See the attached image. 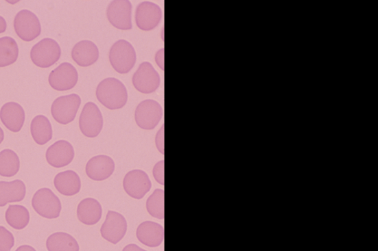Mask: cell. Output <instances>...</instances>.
Wrapping results in <instances>:
<instances>
[{
	"mask_svg": "<svg viewBox=\"0 0 378 251\" xmlns=\"http://www.w3.org/2000/svg\"><path fill=\"white\" fill-rule=\"evenodd\" d=\"M99 57V48L91 41H81L73 48V60L80 66L86 67L93 65L98 61Z\"/></svg>",
	"mask_w": 378,
	"mask_h": 251,
	"instance_id": "obj_19",
	"label": "cell"
},
{
	"mask_svg": "<svg viewBox=\"0 0 378 251\" xmlns=\"http://www.w3.org/2000/svg\"><path fill=\"white\" fill-rule=\"evenodd\" d=\"M132 83L139 92L151 94L158 89L161 77L150 63L143 62L134 74Z\"/></svg>",
	"mask_w": 378,
	"mask_h": 251,
	"instance_id": "obj_9",
	"label": "cell"
},
{
	"mask_svg": "<svg viewBox=\"0 0 378 251\" xmlns=\"http://www.w3.org/2000/svg\"><path fill=\"white\" fill-rule=\"evenodd\" d=\"M0 119L10 131H21L25 120V114L22 105L10 102L5 103L0 110Z\"/></svg>",
	"mask_w": 378,
	"mask_h": 251,
	"instance_id": "obj_17",
	"label": "cell"
},
{
	"mask_svg": "<svg viewBox=\"0 0 378 251\" xmlns=\"http://www.w3.org/2000/svg\"><path fill=\"white\" fill-rule=\"evenodd\" d=\"M16 251H36L33 247L30 246H22L19 247Z\"/></svg>",
	"mask_w": 378,
	"mask_h": 251,
	"instance_id": "obj_35",
	"label": "cell"
},
{
	"mask_svg": "<svg viewBox=\"0 0 378 251\" xmlns=\"http://www.w3.org/2000/svg\"><path fill=\"white\" fill-rule=\"evenodd\" d=\"M48 80L55 90L67 91L76 85L79 75L71 64L64 62L51 72Z\"/></svg>",
	"mask_w": 378,
	"mask_h": 251,
	"instance_id": "obj_14",
	"label": "cell"
},
{
	"mask_svg": "<svg viewBox=\"0 0 378 251\" xmlns=\"http://www.w3.org/2000/svg\"><path fill=\"white\" fill-rule=\"evenodd\" d=\"M61 53L59 44L52 38H46L33 47L31 57L36 66L47 68L60 60Z\"/></svg>",
	"mask_w": 378,
	"mask_h": 251,
	"instance_id": "obj_3",
	"label": "cell"
},
{
	"mask_svg": "<svg viewBox=\"0 0 378 251\" xmlns=\"http://www.w3.org/2000/svg\"><path fill=\"white\" fill-rule=\"evenodd\" d=\"M21 168V161L17 154L9 149L0 152V176L13 177Z\"/></svg>",
	"mask_w": 378,
	"mask_h": 251,
	"instance_id": "obj_26",
	"label": "cell"
},
{
	"mask_svg": "<svg viewBox=\"0 0 378 251\" xmlns=\"http://www.w3.org/2000/svg\"><path fill=\"white\" fill-rule=\"evenodd\" d=\"M5 220L10 226L16 230H22L28 225L30 214L25 207L11 205L6 211Z\"/></svg>",
	"mask_w": 378,
	"mask_h": 251,
	"instance_id": "obj_25",
	"label": "cell"
},
{
	"mask_svg": "<svg viewBox=\"0 0 378 251\" xmlns=\"http://www.w3.org/2000/svg\"><path fill=\"white\" fill-rule=\"evenodd\" d=\"M14 246V237L3 226H0V251H11Z\"/></svg>",
	"mask_w": 378,
	"mask_h": 251,
	"instance_id": "obj_29",
	"label": "cell"
},
{
	"mask_svg": "<svg viewBox=\"0 0 378 251\" xmlns=\"http://www.w3.org/2000/svg\"><path fill=\"white\" fill-rule=\"evenodd\" d=\"M46 246L48 251H80L75 239L64 233H57L48 237Z\"/></svg>",
	"mask_w": 378,
	"mask_h": 251,
	"instance_id": "obj_24",
	"label": "cell"
},
{
	"mask_svg": "<svg viewBox=\"0 0 378 251\" xmlns=\"http://www.w3.org/2000/svg\"><path fill=\"white\" fill-rule=\"evenodd\" d=\"M96 96L110 110L123 108L128 101V93L125 85L115 78L103 80L97 86Z\"/></svg>",
	"mask_w": 378,
	"mask_h": 251,
	"instance_id": "obj_1",
	"label": "cell"
},
{
	"mask_svg": "<svg viewBox=\"0 0 378 251\" xmlns=\"http://www.w3.org/2000/svg\"><path fill=\"white\" fill-rule=\"evenodd\" d=\"M32 206L37 214L47 219L59 217L62 211L61 201L50 189L38 190L32 199Z\"/></svg>",
	"mask_w": 378,
	"mask_h": 251,
	"instance_id": "obj_4",
	"label": "cell"
},
{
	"mask_svg": "<svg viewBox=\"0 0 378 251\" xmlns=\"http://www.w3.org/2000/svg\"><path fill=\"white\" fill-rule=\"evenodd\" d=\"M14 29L21 40L31 42L41 34V24L37 16L28 10H22L15 16Z\"/></svg>",
	"mask_w": 378,
	"mask_h": 251,
	"instance_id": "obj_8",
	"label": "cell"
},
{
	"mask_svg": "<svg viewBox=\"0 0 378 251\" xmlns=\"http://www.w3.org/2000/svg\"><path fill=\"white\" fill-rule=\"evenodd\" d=\"M162 18L161 7L150 1L140 3L135 12V22L141 30L150 31L156 27Z\"/></svg>",
	"mask_w": 378,
	"mask_h": 251,
	"instance_id": "obj_13",
	"label": "cell"
},
{
	"mask_svg": "<svg viewBox=\"0 0 378 251\" xmlns=\"http://www.w3.org/2000/svg\"><path fill=\"white\" fill-rule=\"evenodd\" d=\"M155 62H156L160 68L164 71V48H162L155 54Z\"/></svg>",
	"mask_w": 378,
	"mask_h": 251,
	"instance_id": "obj_32",
	"label": "cell"
},
{
	"mask_svg": "<svg viewBox=\"0 0 378 251\" xmlns=\"http://www.w3.org/2000/svg\"><path fill=\"white\" fill-rule=\"evenodd\" d=\"M25 195L26 187L23 181H0V207L11 202H21L24 200Z\"/></svg>",
	"mask_w": 378,
	"mask_h": 251,
	"instance_id": "obj_21",
	"label": "cell"
},
{
	"mask_svg": "<svg viewBox=\"0 0 378 251\" xmlns=\"http://www.w3.org/2000/svg\"><path fill=\"white\" fill-rule=\"evenodd\" d=\"M137 235L142 244L150 248H156L163 242L164 228L154 222L146 221L139 226Z\"/></svg>",
	"mask_w": 378,
	"mask_h": 251,
	"instance_id": "obj_18",
	"label": "cell"
},
{
	"mask_svg": "<svg viewBox=\"0 0 378 251\" xmlns=\"http://www.w3.org/2000/svg\"><path fill=\"white\" fill-rule=\"evenodd\" d=\"M163 117L161 104L154 100L139 103L134 113L135 122L144 130H152L157 127Z\"/></svg>",
	"mask_w": 378,
	"mask_h": 251,
	"instance_id": "obj_7",
	"label": "cell"
},
{
	"mask_svg": "<svg viewBox=\"0 0 378 251\" xmlns=\"http://www.w3.org/2000/svg\"><path fill=\"white\" fill-rule=\"evenodd\" d=\"M3 140H4V131L1 129V127H0V144L3 142Z\"/></svg>",
	"mask_w": 378,
	"mask_h": 251,
	"instance_id": "obj_36",
	"label": "cell"
},
{
	"mask_svg": "<svg viewBox=\"0 0 378 251\" xmlns=\"http://www.w3.org/2000/svg\"><path fill=\"white\" fill-rule=\"evenodd\" d=\"M31 132L34 140L43 146L53 137L51 123L45 116L38 115L32 122Z\"/></svg>",
	"mask_w": 378,
	"mask_h": 251,
	"instance_id": "obj_23",
	"label": "cell"
},
{
	"mask_svg": "<svg viewBox=\"0 0 378 251\" xmlns=\"http://www.w3.org/2000/svg\"><path fill=\"white\" fill-rule=\"evenodd\" d=\"M7 23L5 19L3 16H0V34L4 33L6 31Z\"/></svg>",
	"mask_w": 378,
	"mask_h": 251,
	"instance_id": "obj_34",
	"label": "cell"
},
{
	"mask_svg": "<svg viewBox=\"0 0 378 251\" xmlns=\"http://www.w3.org/2000/svg\"><path fill=\"white\" fill-rule=\"evenodd\" d=\"M77 216L85 225L93 226L98 224L102 216L100 202L94 198L84 199L78 206Z\"/></svg>",
	"mask_w": 378,
	"mask_h": 251,
	"instance_id": "obj_22",
	"label": "cell"
},
{
	"mask_svg": "<svg viewBox=\"0 0 378 251\" xmlns=\"http://www.w3.org/2000/svg\"><path fill=\"white\" fill-rule=\"evenodd\" d=\"M115 162L108 156H97L87 162L86 173L91 179L101 181L109 179L115 171Z\"/></svg>",
	"mask_w": 378,
	"mask_h": 251,
	"instance_id": "obj_16",
	"label": "cell"
},
{
	"mask_svg": "<svg viewBox=\"0 0 378 251\" xmlns=\"http://www.w3.org/2000/svg\"><path fill=\"white\" fill-rule=\"evenodd\" d=\"M81 103L80 96L76 94L60 96L54 101L51 106L53 118L62 124L71 123L75 118Z\"/></svg>",
	"mask_w": 378,
	"mask_h": 251,
	"instance_id": "obj_5",
	"label": "cell"
},
{
	"mask_svg": "<svg viewBox=\"0 0 378 251\" xmlns=\"http://www.w3.org/2000/svg\"><path fill=\"white\" fill-rule=\"evenodd\" d=\"M147 209L152 217L159 220L164 219V190H154L147 199Z\"/></svg>",
	"mask_w": 378,
	"mask_h": 251,
	"instance_id": "obj_28",
	"label": "cell"
},
{
	"mask_svg": "<svg viewBox=\"0 0 378 251\" xmlns=\"http://www.w3.org/2000/svg\"><path fill=\"white\" fill-rule=\"evenodd\" d=\"M56 189L65 196H73L81 190V179L73 170H67L57 174L54 179Z\"/></svg>",
	"mask_w": 378,
	"mask_h": 251,
	"instance_id": "obj_20",
	"label": "cell"
},
{
	"mask_svg": "<svg viewBox=\"0 0 378 251\" xmlns=\"http://www.w3.org/2000/svg\"><path fill=\"white\" fill-rule=\"evenodd\" d=\"M127 230L128 223L124 217L118 212L109 211L101 228L102 237L116 245L124 237Z\"/></svg>",
	"mask_w": 378,
	"mask_h": 251,
	"instance_id": "obj_11",
	"label": "cell"
},
{
	"mask_svg": "<svg viewBox=\"0 0 378 251\" xmlns=\"http://www.w3.org/2000/svg\"><path fill=\"white\" fill-rule=\"evenodd\" d=\"M155 144L161 153L164 154V124L161 128L155 137Z\"/></svg>",
	"mask_w": 378,
	"mask_h": 251,
	"instance_id": "obj_31",
	"label": "cell"
},
{
	"mask_svg": "<svg viewBox=\"0 0 378 251\" xmlns=\"http://www.w3.org/2000/svg\"><path fill=\"white\" fill-rule=\"evenodd\" d=\"M19 47L12 37L0 38V67H5L15 63L18 59Z\"/></svg>",
	"mask_w": 378,
	"mask_h": 251,
	"instance_id": "obj_27",
	"label": "cell"
},
{
	"mask_svg": "<svg viewBox=\"0 0 378 251\" xmlns=\"http://www.w3.org/2000/svg\"><path fill=\"white\" fill-rule=\"evenodd\" d=\"M123 185L128 195L137 200L142 199L152 188L149 176L141 170L129 172L124 177Z\"/></svg>",
	"mask_w": 378,
	"mask_h": 251,
	"instance_id": "obj_12",
	"label": "cell"
},
{
	"mask_svg": "<svg viewBox=\"0 0 378 251\" xmlns=\"http://www.w3.org/2000/svg\"><path fill=\"white\" fill-rule=\"evenodd\" d=\"M109 22L120 30L128 31L132 28V4L128 0H114L106 10Z\"/></svg>",
	"mask_w": 378,
	"mask_h": 251,
	"instance_id": "obj_10",
	"label": "cell"
},
{
	"mask_svg": "<svg viewBox=\"0 0 378 251\" xmlns=\"http://www.w3.org/2000/svg\"><path fill=\"white\" fill-rule=\"evenodd\" d=\"M153 176L155 180L164 186V161L162 160L156 163L153 168Z\"/></svg>",
	"mask_w": 378,
	"mask_h": 251,
	"instance_id": "obj_30",
	"label": "cell"
},
{
	"mask_svg": "<svg viewBox=\"0 0 378 251\" xmlns=\"http://www.w3.org/2000/svg\"><path fill=\"white\" fill-rule=\"evenodd\" d=\"M75 152L72 144L65 140L55 142L47 150L46 159L54 168H62L73 161Z\"/></svg>",
	"mask_w": 378,
	"mask_h": 251,
	"instance_id": "obj_15",
	"label": "cell"
},
{
	"mask_svg": "<svg viewBox=\"0 0 378 251\" xmlns=\"http://www.w3.org/2000/svg\"><path fill=\"white\" fill-rule=\"evenodd\" d=\"M123 251H147V250H145L141 248L137 245L130 244V245H128V246H126L123 248Z\"/></svg>",
	"mask_w": 378,
	"mask_h": 251,
	"instance_id": "obj_33",
	"label": "cell"
},
{
	"mask_svg": "<svg viewBox=\"0 0 378 251\" xmlns=\"http://www.w3.org/2000/svg\"><path fill=\"white\" fill-rule=\"evenodd\" d=\"M137 52L128 41L121 40L116 42L110 51V62L113 69L120 74H127L137 63Z\"/></svg>",
	"mask_w": 378,
	"mask_h": 251,
	"instance_id": "obj_2",
	"label": "cell"
},
{
	"mask_svg": "<svg viewBox=\"0 0 378 251\" xmlns=\"http://www.w3.org/2000/svg\"><path fill=\"white\" fill-rule=\"evenodd\" d=\"M102 114L94 103L84 105L80 118V128L85 137L95 138L98 137L103 129Z\"/></svg>",
	"mask_w": 378,
	"mask_h": 251,
	"instance_id": "obj_6",
	"label": "cell"
}]
</instances>
